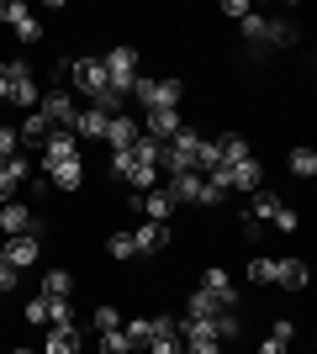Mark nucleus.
Wrapping results in <instances>:
<instances>
[{
  "instance_id": "nucleus-30",
  "label": "nucleus",
  "mask_w": 317,
  "mask_h": 354,
  "mask_svg": "<svg viewBox=\"0 0 317 354\" xmlns=\"http://www.w3.org/2000/svg\"><path fill=\"white\" fill-rule=\"evenodd\" d=\"M291 175H296V180L317 175V153H312V148H291Z\"/></svg>"
},
{
  "instance_id": "nucleus-17",
  "label": "nucleus",
  "mask_w": 317,
  "mask_h": 354,
  "mask_svg": "<svg viewBox=\"0 0 317 354\" xmlns=\"http://www.w3.org/2000/svg\"><path fill=\"white\" fill-rule=\"evenodd\" d=\"M106 122H111L106 111H95V106H79V111H75V127H69V133H75L79 143H101V138H106Z\"/></svg>"
},
{
  "instance_id": "nucleus-20",
  "label": "nucleus",
  "mask_w": 317,
  "mask_h": 354,
  "mask_svg": "<svg viewBox=\"0 0 317 354\" xmlns=\"http://www.w3.org/2000/svg\"><path fill=\"white\" fill-rule=\"evenodd\" d=\"M101 143L111 148V153H117V148H133V143H137V117H127V111H122V117H111Z\"/></svg>"
},
{
  "instance_id": "nucleus-44",
  "label": "nucleus",
  "mask_w": 317,
  "mask_h": 354,
  "mask_svg": "<svg viewBox=\"0 0 317 354\" xmlns=\"http://www.w3.org/2000/svg\"><path fill=\"white\" fill-rule=\"evenodd\" d=\"M0 164H6V159H0Z\"/></svg>"
},
{
  "instance_id": "nucleus-14",
  "label": "nucleus",
  "mask_w": 317,
  "mask_h": 354,
  "mask_svg": "<svg viewBox=\"0 0 317 354\" xmlns=\"http://www.w3.org/2000/svg\"><path fill=\"white\" fill-rule=\"evenodd\" d=\"M201 291L206 296H217L227 312H238V286H233V275H227L222 265H211V270H201Z\"/></svg>"
},
{
  "instance_id": "nucleus-13",
  "label": "nucleus",
  "mask_w": 317,
  "mask_h": 354,
  "mask_svg": "<svg viewBox=\"0 0 317 354\" xmlns=\"http://www.w3.org/2000/svg\"><path fill=\"white\" fill-rule=\"evenodd\" d=\"M133 212H143V222H164V227H169V217H175V201L164 196V185H153V191H143V196L133 191Z\"/></svg>"
},
{
  "instance_id": "nucleus-36",
  "label": "nucleus",
  "mask_w": 317,
  "mask_h": 354,
  "mask_svg": "<svg viewBox=\"0 0 317 354\" xmlns=\"http://www.w3.org/2000/svg\"><path fill=\"white\" fill-rule=\"evenodd\" d=\"M180 354H222V339H185Z\"/></svg>"
},
{
  "instance_id": "nucleus-2",
  "label": "nucleus",
  "mask_w": 317,
  "mask_h": 354,
  "mask_svg": "<svg viewBox=\"0 0 317 354\" xmlns=\"http://www.w3.org/2000/svg\"><path fill=\"white\" fill-rule=\"evenodd\" d=\"M143 111H180V101H185V85L169 74V80H148V74H137L133 80V90H127Z\"/></svg>"
},
{
  "instance_id": "nucleus-18",
  "label": "nucleus",
  "mask_w": 317,
  "mask_h": 354,
  "mask_svg": "<svg viewBox=\"0 0 317 354\" xmlns=\"http://www.w3.org/2000/svg\"><path fill=\"white\" fill-rule=\"evenodd\" d=\"M79 185H85V159H69V164H53V169H48V191L75 196Z\"/></svg>"
},
{
  "instance_id": "nucleus-9",
  "label": "nucleus",
  "mask_w": 317,
  "mask_h": 354,
  "mask_svg": "<svg viewBox=\"0 0 317 354\" xmlns=\"http://www.w3.org/2000/svg\"><path fill=\"white\" fill-rule=\"evenodd\" d=\"M0 254H6V265H11V270H32L37 259H43V238H37V233L6 238V243H0Z\"/></svg>"
},
{
  "instance_id": "nucleus-24",
  "label": "nucleus",
  "mask_w": 317,
  "mask_h": 354,
  "mask_svg": "<svg viewBox=\"0 0 317 354\" xmlns=\"http://www.w3.org/2000/svg\"><path fill=\"white\" fill-rule=\"evenodd\" d=\"M211 143H217V159H222V164L249 159V138H243V133H222V138H211Z\"/></svg>"
},
{
  "instance_id": "nucleus-7",
  "label": "nucleus",
  "mask_w": 317,
  "mask_h": 354,
  "mask_svg": "<svg viewBox=\"0 0 317 354\" xmlns=\"http://www.w3.org/2000/svg\"><path fill=\"white\" fill-rule=\"evenodd\" d=\"M6 69H11V95H6V101L21 106V111H37V101H43V85L32 80V64H27V59H11Z\"/></svg>"
},
{
  "instance_id": "nucleus-37",
  "label": "nucleus",
  "mask_w": 317,
  "mask_h": 354,
  "mask_svg": "<svg viewBox=\"0 0 317 354\" xmlns=\"http://www.w3.org/2000/svg\"><path fill=\"white\" fill-rule=\"evenodd\" d=\"M11 153H21V138H16V127L0 122V159H11Z\"/></svg>"
},
{
  "instance_id": "nucleus-35",
  "label": "nucleus",
  "mask_w": 317,
  "mask_h": 354,
  "mask_svg": "<svg viewBox=\"0 0 317 354\" xmlns=\"http://www.w3.org/2000/svg\"><path fill=\"white\" fill-rule=\"evenodd\" d=\"M21 16H32V6H21V0H0V21H6V27H16Z\"/></svg>"
},
{
  "instance_id": "nucleus-4",
  "label": "nucleus",
  "mask_w": 317,
  "mask_h": 354,
  "mask_svg": "<svg viewBox=\"0 0 317 354\" xmlns=\"http://www.w3.org/2000/svg\"><path fill=\"white\" fill-rule=\"evenodd\" d=\"M75 111H79V101H75L69 85H48L43 101H37V117H43L48 127H75Z\"/></svg>"
},
{
  "instance_id": "nucleus-8",
  "label": "nucleus",
  "mask_w": 317,
  "mask_h": 354,
  "mask_svg": "<svg viewBox=\"0 0 317 354\" xmlns=\"http://www.w3.org/2000/svg\"><path fill=\"white\" fill-rule=\"evenodd\" d=\"M64 69H69V80H75V90H79V95H90V101L111 90V80H106V64H101V59H69Z\"/></svg>"
},
{
  "instance_id": "nucleus-15",
  "label": "nucleus",
  "mask_w": 317,
  "mask_h": 354,
  "mask_svg": "<svg viewBox=\"0 0 317 354\" xmlns=\"http://www.w3.org/2000/svg\"><path fill=\"white\" fill-rule=\"evenodd\" d=\"M37 354H85V328L69 323V328H48V339Z\"/></svg>"
},
{
  "instance_id": "nucleus-39",
  "label": "nucleus",
  "mask_w": 317,
  "mask_h": 354,
  "mask_svg": "<svg viewBox=\"0 0 317 354\" xmlns=\"http://www.w3.org/2000/svg\"><path fill=\"white\" fill-rule=\"evenodd\" d=\"M0 291H6V296H11V291H16V270H11V265H6V254H0Z\"/></svg>"
},
{
  "instance_id": "nucleus-33",
  "label": "nucleus",
  "mask_w": 317,
  "mask_h": 354,
  "mask_svg": "<svg viewBox=\"0 0 317 354\" xmlns=\"http://www.w3.org/2000/svg\"><path fill=\"white\" fill-rule=\"evenodd\" d=\"M21 317H27L32 328H48V323H53V317H48V296H32L27 307H21Z\"/></svg>"
},
{
  "instance_id": "nucleus-11",
  "label": "nucleus",
  "mask_w": 317,
  "mask_h": 354,
  "mask_svg": "<svg viewBox=\"0 0 317 354\" xmlns=\"http://www.w3.org/2000/svg\"><path fill=\"white\" fill-rule=\"evenodd\" d=\"M27 180H32V159H27V153H11V159L0 164V207L16 201V191H21Z\"/></svg>"
},
{
  "instance_id": "nucleus-16",
  "label": "nucleus",
  "mask_w": 317,
  "mask_h": 354,
  "mask_svg": "<svg viewBox=\"0 0 317 354\" xmlns=\"http://www.w3.org/2000/svg\"><path fill=\"white\" fill-rule=\"evenodd\" d=\"M180 127H185L180 111H143V127H137V133L153 138V143H169V138L180 133Z\"/></svg>"
},
{
  "instance_id": "nucleus-28",
  "label": "nucleus",
  "mask_w": 317,
  "mask_h": 354,
  "mask_svg": "<svg viewBox=\"0 0 317 354\" xmlns=\"http://www.w3.org/2000/svg\"><path fill=\"white\" fill-rule=\"evenodd\" d=\"M122 323H127V317H122L117 307H95V312H90V323H85V328H90V333H117Z\"/></svg>"
},
{
  "instance_id": "nucleus-29",
  "label": "nucleus",
  "mask_w": 317,
  "mask_h": 354,
  "mask_svg": "<svg viewBox=\"0 0 317 354\" xmlns=\"http://www.w3.org/2000/svg\"><path fill=\"white\" fill-rule=\"evenodd\" d=\"M95 354H137V349H133V339L117 328V333H95Z\"/></svg>"
},
{
  "instance_id": "nucleus-32",
  "label": "nucleus",
  "mask_w": 317,
  "mask_h": 354,
  "mask_svg": "<svg viewBox=\"0 0 317 354\" xmlns=\"http://www.w3.org/2000/svg\"><path fill=\"white\" fill-rule=\"evenodd\" d=\"M249 281H254V286H275V259H270V254L249 259Z\"/></svg>"
},
{
  "instance_id": "nucleus-31",
  "label": "nucleus",
  "mask_w": 317,
  "mask_h": 354,
  "mask_svg": "<svg viewBox=\"0 0 317 354\" xmlns=\"http://www.w3.org/2000/svg\"><path fill=\"white\" fill-rule=\"evenodd\" d=\"M270 227H275V233H302V212L280 201V212H275V217H270Z\"/></svg>"
},
{
  "instance_id": "nucleus-12",
  "label": "nucleus",
  "mask_w": 317,
  "mask_h": 354,
  "mask_svg": "<svg viewBox=\"0 0 317 354\" xmlns=\"http://www.w3.org/2000/svg\"><path fill=\"white\" fill-rule=\"evenodd\" d=\"M227 191H265V164L249 153V159H238V164H227Z\"/></svg>"
},
{
  "instance_id": "nucleus-21",
  "label": "nucleus",
  "mask_w": 317,
  "mask_h": 354,
  "mask_svg": "<svg viewBox=\"0 0 317 354\" xmlns=\"http://www.w3.org/2000/svg\"><path fill=\"white\" fill-rule=\"evenodd\" d=\"M133 243H137V254H164L169 249V227L164 222H143V227H133Z\"/></svg>"
},
{
  "instance_id": "nucleus-38",
  "label": "nucleus",
  "mask_w": 317,
  "mask_h": 354,
  "mask_svg": "<svg viewBox=\"0 0 317 354\" xmlns=\"http://www.w3.org/2000/svg\"><path fill=\"white\" fill-rule=\"evenodd\" d=\"M270 339L291 344V339H296V323H291V317H275V328H270Z\"/></svg>"
},
{
  "instance_id": "nucleus-19",
  "label": "nucleus",
  "mask_w": 317,
  "mask_h": 354,
  "mask_svg": "<svg viewBox=\"0 0 317 354\" xmlns=\"http://www.w3.org/2000/svg\"><path fill=\"white\" fill-rule=\"evenodd\" d=\"M275 286H286V291H307V286H312L307 259H275Z\"/></svg>"
},
{
  "instance_id": "nucleus-40",
  "label": "nucleus",
  "mask_w": 317,
  "mask_h": 354,
  "mask_svg": "<svg viewBox=\"0 0 317 354\" xmlns=\"http://www.w3.org/2000/svg\"><path fill=\"white\" fill-rule=\"evenodd\" d=\"M222 16H233V21H243V16H249V0H227V6H222Z\"/></svg>"
},
{
  "instance_id": "nucleus-10",
  "label": "nucleus",
  "mask_w": 317,
  "mask_h": 354,
  "mask_svg": "<svg viewBox=\"0 0 317 354\" xmlns=\"http://www.w3.org/2000/svg\"><path fill=\"white\" fill-rule=\"evenodd\" d=\"M0 233H6V238H21V233H37V238H43V222L32 217L27 201H6V207H0Z\"/></svg>"
},
{
  "instance_id": "nucleus-43",
  "label": "nucleus",
  "mask_w": 317,
  "mask_h": 354,
  "mask_svg": "<svg viewBox=\"0 0 317 354\" xmlns=\"http://www.w3.org/2000/svg\"><path fill=\"white\" fill-rule=\"evenodd\" d=\"M11 354H37V349H11Z\"/></svg>"
},
{
  "instance_id": "nucleus-23",
  "label": "nucleus",
  "mask_w": 317,
  "mask_h": 354,
  "mask_svg": "<svg viewBox=\"0 0 317 354\" xmlns=\"http://www.w3.org/2000/svg\"><path fill=\"white\" fill-rule=\"evenodd\" d=\"M69 291H75V275H69V270H43V291H37V296H48V301H69Z\"/></svg>"
},
{
  "instance_id": "nucleus-45",
  "label": "nucleus",
  "mask_w": 317,
  "mask_h": 354,
  "mask_svg": "<svg viewBox=\"0 0 317 354\" xmlns=\"http://www.w3.org/2000/svg\"><path fill=\"white\" fill-rule=\"evenodd\" d=\"M0 354H6V349H0Z\"/></svg>"
},
{
  "instance_id": "nucleus-26",
  "label": "nucleus",
  "mask_w": 317,
  "mask_h": 354,
  "mask_svg": "<svg viewBox=\"0 0 317 354\" xmlns=\"http://www.w3.org/2000/svg\"><path fill=\"white\" fill-rule=\"evenodd\" d=\"M106 254L117 259V265H127V259H137V243H133V227H122V233L106 238Z\"/></svg>"
},
{
  "instance_id": "nucleus-22",
  "label": "nucleus",
  "mask_w": 317,
  "mask_h": 354,
  "mask_svg": "<svg viewBox=\"0 0 317 354\" xmlns=\"http://www.w3.org/2000/svg\"><path fill=\"white\" fill-rule=\"evenodd\" d=\"M222 301H217V296H206V291H201V286H196V291H191V296H185V317H201V323H211V317H222Z\"/></svg>"
},
{
  "instance_id": "nucleus-1",
  "label": "nucleus",
  "mask_w": 317,
  "mask_h": 354,
  "mask_svg": "<svg viewBox=\"0 0 317 354\" xmlns=\"http://www.w3.org/2000/svg\"><path fill=\"white\" fill-rule=\"evenodd\" d=\"M164 196L175 201V207H222L227 201V191L222 185H211L206 175H175V180H164Z\"/></svg>"
},
{
  "instance_id": "nucleus-41",
  "label": "nucleus",
  "mask_w": 317,
  "mask_h": 354,
  "mask_svg": "<svg viewBox=\"0 0 317 354\" xmlns=\"http://www.w3.org/2000/svg\"><path fill=\"white\" fill-rule=\"evenodd\" d=\"M259 354H291V344H280V339H265V344H259Z\"/></svg>"
},
{
  "instance_id": "nucleus-3",
  "label": "nucleus",
  "mask_w": 317,
  "mask_h": 354,
  "mask_svg": "<svg viewBox=\"0 0 317 354\" xmlns=\"http://www.w3.org/2000/svg\"><path fill=\"white\" fill-rule=\"evenodd\" d=\"M196 153H201V133H196V127H180V133L159 148V175H164V180L191 175V169H196Z\"/></svg>"
},
{
  "instance_id": "nucleus-5",
  "label": "nucleus",
  "mask_w": 317,
  "mask_h": 354,
  "mask_svg": "<svg viewBox=\"0 0 317 354\" xmlns=\"http://www.w3.org/2000/svg\"><path fill=\"white\" fill-rule=\"evenodd\" d=\"M69 159H85V148H79V138L69 133V127H53V133L43 138V148H37V164H43V175L53 169V164H69Z\"/></svg>"
},
{
  "instance_id": "nucleus-6",
  "label": "nucleus",
  "mask_w": 317,
  "mask_h": 354,
  "mask_svg": "<svg viewBox=\"0 0 317 354\" xmlns=\"http://www.w3.org/2000/svg\"><path fill=\"white\" fill-rule=\"evenodd\" d=\"M101 64H106L111 90H122V95H127V90H133V80H137V48H133V43H117Z\"/></svg>"
},
{
  "instance_id": "nucleus-27",
  "label": "nucleus",
  "mask_w": 317,
  "mask_h": 354,
  "mask_svg": "<svg viewBox=\"0 0 317 354\" xmlns=\"http://www.w3.org/2000/svg\"><path fill=\"white\" fill-rule=\"evenodd\" d=\"M11 32H16V43H21V48H37V43L48 37V27L37 21V16H21V21H16Z\"/></svg>"
},
{
  "instance_id": "nucleus-34",
  "label": "nucleus",
  "mask_w": 317,
  "mask_h": 354,
  "mask_svg": "<svg viewBox=\"0 0 317 354\" xmlns=\"http://www.w3.org/2000/svg\"><path fill=\"white\" fill-rule=\"evenodd\" d=\"M238 27H243V37H249V43H265V37H270V21H265V16H254V11L243 16Z\"/></svg>"
},
{
  "instance_id": "nucleus-25",
  "label": "nucleus",
  "mask_w": 317,
  "mask_h": 354,
  "mask_svg": "<svg viewBox=\"0 0 317 354\" xmlns=\"http://www.w3.org/2000/svg\"><path fill=\"white\" fill-rule=\"evenodd\" d=\"M53 133V127H48L43 117H37V111H27V117H21V127H16V138H21V148H43V138Z\"/></svg>"
},
{
  "instance_id": "nucleus-42",
  "label": "nucleus",
  "mask_w": 317,
  "mask_h": 354,
  "mask_svg": "<svg viewBox=\"0 0 317 354\" xmlns=\"http://www.w3.org/2000/svg\"><path fill=\"white\" fill-rule=\"evenodd\" d=\"M6 95H11V69L0 64V101H6Z\"/></svg>"
}]
</instances>
